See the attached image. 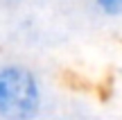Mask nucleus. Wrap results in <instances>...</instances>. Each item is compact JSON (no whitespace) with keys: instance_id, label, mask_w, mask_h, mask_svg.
I'll return each mask as SVG.
<instances>
[{"instance_id":"f257e3e1","label":"nucleus","mask_w":122,"mask_h":120,"mask_svg":"<svg viewBox=\"0 0 122 120\" xmlns=\"http://www.w3.org/2000/svg\"><path fill=\"white\" fill-rule=\"evenodd\" d=\"M43 107V91L34 70L20 63H0V118L34 120Z\"/></svg>"},{"instance_id":"f03ea898","label":"nucleus","mask_w":122,"mask_h":120,"mask_svg":"<svg viewBox=\"0 0 122 120\" xmlns=\"http://www.w3.org/2000/svg\"><path fill=\"white\" fill-rule=\"evenodd\" d=\"M95 5L106 16H113V18L122 16V0H95Z\"/></svg>"}]
</instances>
